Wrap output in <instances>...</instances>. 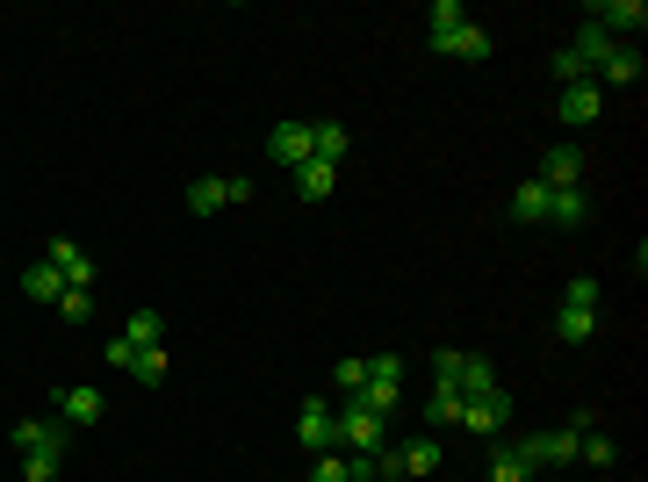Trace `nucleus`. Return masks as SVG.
<instances>
[{
    "label": "nucleus",
    "instance_id": "nucleus-6",
    "mask_svg": "<svg viewBox=\"0 0 648 482\" xmlns=\"http://www.w3.org/2000/svg\"><path fill=\"white\" fill-rule=\"evenodd\" d=\"M591 30H605L620 44V36H641L648 30V8L641 0H591Z\"/></svg>",
    "mask_w": 648,
    "mask_h": 482
},
{
    "label": "nucleus",
    "instance_id": "nucleus-17",
    "mask_svg": "<svg viewBox=\"0 0 648 482\" xmlns=\"http://www.w3.org/2000/svg\"><path fill=\"white\" fill-rule=\"evenodd\" d=\"M58 418H66V425H94V418H102V389H86V381H72L66 397H58Z\"/></svg>",
    "mask_w": 648,
    "mask_h": 482
},
{
    "label": "nucleus",
    "instance_id": "nucleus-10",
    "mask_svg": "<svg viewBox=\"0 0 648 482\" xmlns=\"http://www.w3.org/2000/svg\"><path fill=\"white\" fill-rule=\"evenodd\" d=\"M267 158L274 166H310V122H274V138H267Z\"/></svg>",
    "mask_w": 648,
    "mask_h": 482
},
{
    "label": "nucleus",
    "instance_id": "nucleus-29",
    "mask_svg": "<svg viewBox=\"0 0 648 482\" xmlns=\"http://www.w3.org/2000/svg\"><path fill=\"white\" fill-rule=\"evenodd\" d=\"M310 482H354L346 475V454L332 447V454H310Z\"/></svg>",
    "mask_w": 648,
    "mask_h": 482
},
{
    "label": "nucleus",
    "instance_id": "nucleus-13",
    "mask_svg": "<svg viewBox=\"0 0 648 482\" xmlns=\"http://www.w3.org/2000/svg\"><path fill=\"white\" fill-rule=\"evenodd\" d=\"M8 439H15V454L66 447V425H58V418H22V425H8Z\"/></svg>",
    "mask_w": 648,
    "mask_h": 482
},
{
    "label": "nucleus",
    "instance_id": "nucleus-9",
    "mask_svg": "<svg viewBox=\"0 0 648 482\" xmlns=\"http://www.w3.org/2000/svg\"><path fill=\"white\" fill-rule=\"evenodd\" d=\"M432 51H447V58H490L497 36L483 30V22H454V30H432Z\"/></svg>",
    "mask_w": 648,
    "mask_h": 482
},
{
    "label": "nucleus",
    "instance_id": "nucleus-28",
    "mask_svg": "<svg viewBox=\"0 0 648 482\" xmlns=\"http://www.w3.org/2000/svg\"><path fill=\"white\" fill-rule=\"evenodd\" d=\"M332 389H339V397H360V389H368V361H339L332 367Z\"/></svg>",
    "mask_w": 648,
    "mask_h": 482
},
{
    "label": "nucleus",
    "instance_id": "nucleus-8",
    "mask_svg": "<svg viewBox=\"0 0 648 482\" xmlns=\"http://www.w3.org/2000/svg\"><path fill=\"white\" fill-rule=\"evenodd\" d=\"M296 439H303V454H332L339 447V425H332V403L310 397L303 411H296Z\"/></svg>",
    "mask_w": 648,
    "mask_h": 482
},
{
    "label": "nucleus",
    "instance_id": "nucleus-26",
    "mask_svg": "<svg viewBox=\"0 0 648 482\" xmlns=\"http://www.w3.org/2000/svg\"><path fill=\"white\" fill-rule=\"evenodd\" d=\"M490 482H533V468L519 461L512 447H497V454H490Z\"/></svg>",
    "mask_w": 648,
    "mask_h": 482
},
{
    "label": "nucleus",
    "instance_id": "nucleus-16",
    "mask_svg": "<svg viewBox=\"0 0 648 482\" xmlns=\"http://www.w3.org/2000/svg\"><path fill=\"white\" fill-rule=\"evenodd\" d=\"M583 216H591L583 188H547V224H555V231H577Z\"/></svg>",
    "mask_w": 648,
    "mask_h": 482
},
{
    "label": "nucleus",
    "instance_id": "nucleus-18",
    "mask_svg": "<svg viewBox=\"0 0 648 482\" xmlns=\"http://www.w3.org/2000/svg\"><path fill=\"white\" fill-rule=\"evenodd\" d=\"M310 158L346 166V122H310Z\"/></svg>",
    "mask_w": 648,
    "mask_h": 482
},
{
    "label": "nucleus",
    "instance_id": "nucleus-27",
    "mask_svg": "<svg viewBox=\"0 0 648 482\" xmlns=\"http://www.w3.org/2000/svg\"><path fill=\"white\" fill-rule=\"evenodd\" d=\"M58 317H66V325H86V317H94V289H66L58 295Z\"/></svg>",
    "mask_w": 648,
    "mask_h": 482
},
{
    "label": "nucleus",
    "instance_id": "nucleus-7",
    "mask_svg": "<svg viewBox=\"0 0 648 482\" xmlns=\"http://www.w3.org/2000/svg\"><path fill=\"white\" fill-rule=\"evenodd\" d=\"M360 397H368L382 418H390V411H396V397H404V361H396V353H375V361H368V389H360Z\"/></svg>",
    "mask_w": 648,
    "mask_h": 482
},
{
    "label": "nucleus",
    "instance_id": "nucleus-5",
    "mask_svg": "<svg viewBox=\"0 0 648 482\" xmlns=\"http://www.w3.org/2000/svg\"><path fill=\"white\" fill-rule=\"evenodd\" d=\"M245 195H253V180H239V173H231V180H223V173H202V180L188 188V209L195 216H217V209L245 202Z\"/></svg>",
    "mask_w": 648,
    "mask_h": 482
},
{
    "label": "nucleus",
    "instance_id": "nucleus-30",
    "mask_svg": "<svg viewBox=\"0 0 648 482\" xmlns=\"http://www.w3.org/2000/svg\"><path fill=\"white\" fill-rule=\"evenodd\" d=\"M426 418H432V425H461V389H432Z\"/></svg>",
    "mask_w": 648,
    "mask_h": 482
},
{
    "label": "nucleus",
    "instance_id": "nucleus-34",
    "mask_svg": "<svg viewBox=\"0 0 648 482\" xmlns=\"http://www.w3.org/2000/svg\"><path fill=\"white\" fill-rule=\"evenodd\" d=\"M137 353H144V345H130V339H123V331H116V339H108V367H137Z\"/></svg>",
    "mask_w": 648,
    "mask_h": 482
},
{
    "label": "nucleus",
    "instance_id": "nucleus-4",
    "mask_svg": "<svg viewBox=\"0 0 648 482\" xmlns=\"http://www.w3.org/2000/svg\"><path fill=\"white\" fill-rule=\"evenodd\" d=\"M505 425H512V397H505V389H483V397H461V432H483V439H497Z\"/></svg>",
    "mask_w": 648,
    "mask_h": 482
},
{
    "label": "nucleus",
    "instance_id": "nucleus-31",
    "mask_svg": "<svg viewBox=\"0 0 648 482\" xmlns=\"http://www.w3.org/2000/svg\"><path fill=\"white\" fill-rule=\"evenodd\" d=\"M577 454H583L591 468H613V461H620V447L605 439V432H583V447H577Z\"/></svg>",
    "mask_w": 648,
    "mask_h": 482
},
{
    "label": "nucleus",
    "instance_id": "nucleus-21",
    "mask_svg": "<svg viewBox=\"0 0 648 482\" xmlns=\"http://www.w3.org/2000/svg\"><path fill=\"white\" fill-rule=\"evenodd\" d=\"M22 295H36V303H58V295H66V281H58L51 259H36L30 274H22Z\"/></svg>",
    "mask_w": 648,
    "mask_h": 482
},
{
    "label": "nucleus",
    "instance_id": "nucleus-19",
    "mask_svg": "<svg viewBox=\"0 0 648 482\" xmlns=\"http://www.w3.org/2000/svg\"><path fill=\"white\" fill-rule=\"evenodd\" d=\"M396 461H404V475H432V468H440V439H432V432H418V439H404V447H396Z\"/></svg>",
    "mask_w": 648,
    "mask_h": 482
},
{
    "label": "nucleus",
    "instance_id": "nucleus-33",
    "mask_svg": "<svg viewBox=\"0 0 648 482\" xmlns=\"http://www.w3.org/2000/svg\"><path fill=\"white\" fill-rule=\"evenodd\" d=\"M563 303H577V310H598V281H591V274H577V281H569V295H563Z\"/></svg>",
    "mask_w": 648,
    "mask_h": 482
},
{
    "label": "nucleus",
    "instance_id": "nucleus-15",
    "mask_svg": "<svg viewBox=\"0 0 648 482\" xmlns=\"http://www.w3.org/2000/svg\"><path fill=\"white\" fill-rule=\"evenodd\" d=\"M641 72H648V66H641V51H634V44H620V51L598 66V80H591V86H598V94H605V86H634Z\"/></svg>",
    "mask_w": 648,
    "mask_h": 482
},
{
    "label": "nucleus",
    "instance_id": "nucleus-12",
    "mask_svg": "<svg viewBox=\"0 0 648 482\" xmlns=\"http://www.w3.org/2000/svg\"><path fill=\"white\" fill-rule=\"evenodd\" d=\"M598 108H605V94H598V86L583 80V86H563V102H555V116H563L569 130H591V122H598Z\"/></svg>",
    "mask_w": 648,
    "mask_h": 482
},
{
    "label": "nucleus",
    "instance_id": "nucleus-20",
    "mask_svg": "<svg viewBox=\"0 0 648 482\" xmlns=\"http://www.w3.org/2000/svg\"><path fill=\"white\" fill-rule=\"evenodd\" d=\"M296 188H303V202H324V195L339 188V166H324V158H310V166H296Z\"/></svg>",
    "mask_w": 648,
    "mask_h": 482
},
{
    "label": "nucleus",
    "instance_id": "nucleus-11",
    "mask_svg": "<svg viewBox=\"0 0 648 482\" xmlns=\"http://www.w3.org/2000/svg\"><path fill=\"white\" fill-rule=\"evenodd\" d=\"M533 180H541V188H583V152H577V144H555Z\"/></svg>",
    "mask_w": 648,
    "mask_h": 482
},
{
    "label": "nucleus",
    "instance_id": "nucleus-14",
    "mask_svg": "<svg viewBox=\"0 0 648 482\" xmlns=\"http://www.w3.org/2000/svg\"><path fill=\"white\" fill-rule=\"evenodd\" d=\"M51 267H58V281L66 289H94V267H86V252L72 238H51Z\"/></svg>",
    "mask_w": 648,
    "mask_h": 482
},
{
    "label": "nucleus",
    "instance_id": "nucleus-32",
    "mask_svg": "<svg viewBox=\"0 0 648 482\" xmlns=\"http://www.w3.org/2000/svg\"><path fill=\"white\" fill-rule=\"evenodd\" d=\"M130 375H137V381H166V353H159V345H144Z\"/></svg>",
    "mask_w": 648,
    "mask_h": 482
},
{
    "label": "nucleus",
    "instance_id": "nucleus-22",
    "mask_svg": "<svg viewBox=\"0 0 648 482\" xmlns=\"http://www.w3.org/2000/svg\"><path fill=\"white\" fill-rule=\"evenodd\" d=\"M598 331V310H577V303H563V317H555V339L563 345H583Z\"/></svg>",
    "mask_w": 648,
    "mask_h": 482
},
{
    "label": "nucleus",
    "instance_id": "nucleus-1",
    "mask_svg": "<svg viewBox=\"0 0 648 482\" xmlns=\"http://www.w3.org/2000/svg\"><path fill=\"white\" fill-rule=\"evenodd\" d=\"M432 389H461V397H483V389H505L497 381V367L483 361V353H432Z\"/></svg>",
    "mask_w": 648,
    "mask_h": 482
},
{
    "label": "nucleus",
    "instance_id": "nucleus-24",
    "mask_svg": "<svg viewBox=\"0 0 648 482\" xmlns=\"http://www.w3.org/2000/svg\"><path fill=\"white\" fill-rule=\"evenodd\" d=\"M123 339H130V345H159V339H166V317H159V310H130V317H123Z\"/></svg>",
    "mask_w": 648,
    "mask_h": 482
},
{
    "label": "nucleus",
    "instance_id": "nucleus-2",
    "mask_svg": "<svg viewBox=\"0 0 648 482\" xmlns=\"http://www.w3.org/2000/svg\"><path fill=\"white\" fill-rule=\"evenodd\" d=\"M332 425H339V454H375V447H382V425H390V418H382L368 397H346L339 411H332Z\"/></svg>",
    "mask_w": 648,
    "mask_h": 482
},
{
    "label": "nucleus",
    "instance_id": "nucleus-23",
    "mask_svg": "<svg viewBox=\"0 0 648 482\" xmlns=\"http://www.w3.org/2000/svg\"><path fill=\"white\" fill-rule=\"evenodd\" d=\"M512 216H519V224H547V188H541V180H519Z\"/></svg>",
    "mask_w": 648,
    "mask_h": 482
},
{
    "label": "nucleus",
    "instance_id": "nucleus-3",
    "mask_svg": "<svg viewBox=\"0 0 648 482\" xmlns=\"http://www.w3.org/2000/svg\"><path fill=\"white\" fill-rule=\"evenodd\" d=\"M613 51H620L613 36H605V30H591V22H583V30H577V44H563V51H555V72H563L569 86H583V80H591V72L605 66V58H613Z\"/></svg>",
    "mask_w": 648,
    "mask_h": 482
},
{
    "label": "nucleus",
    "instance_id": "nucleus-25",
    "mask_svg": "<svg viewBox=\"0 0 648 482\" xmlns=\"http://www.w3.org/2000/svg\"><path fill=\"white\" fill-rule=\"evenodd\" d=\"M58 461H66V447H36V454H22V482H58Z\"/></svg>",
    "mask_w": 648,
    "mask_h": 482
},
{
    "label": "nucleus",
    "instance_id": "nucleus-35",
    "mask_svg": "<svg viewBox=\"0 0 648 482\" xmlns=\"http://www.w3.org/2000/svg\"><path fill=\"white\" fill-rule=\"evenodd\" d=\"M454 22H468V15H461V0H432V30H454Z\"/></svg>",
    "mask_w": 648,
    "mask_h": 482
}]
</instances>
